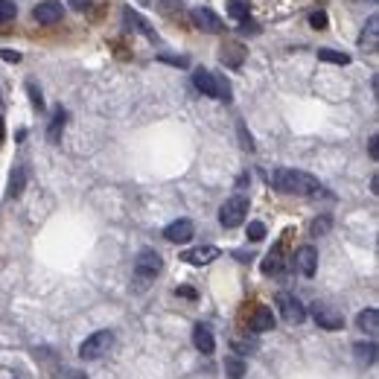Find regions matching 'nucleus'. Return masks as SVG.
I'll use <instances>...</instances> for the list:
<instances>
[{
	"label": "nucleus",
	"mask_w": 379,
	"mask_h": 379,
	"mask_svg": "<svg viewBox=\"0 0 379 379\" xmlns=\"http://www.w3.org/2000/svg\"><path fill=\"white\" fill-rule=\"evenodd\" d=\"M65 120H67V114L58 108V111L53 114L50 129H47V138H50V143H58V134H62V129H65Z\"/></svg>",
	"instance_id": "412c9836"
},
{
	"label": "nucleus",
	"mask_w": 379,
	"mask_h": 379,
	"mask_svg": "<svg viewBox=\"0 0 379 379\" xmlns=\"http://www.w3.org/2000/svg\"><path fill=\"white\" fill-rule=\"evenodd\" d=\"M193 85L199 88L204 96H216V76L210 70H204V67H199L193 73Z\"/></svg>",
	"instance_id": "4468645a"
},
{
	"label": "nucleus",
	"mask_w": 379,
	"mask_h": 379,
	"mask_svg": "<svg viewBox=\"0 0 379 379\" xmlns=\"http://www.w3.org/2000/svg\"><path fill=\"white\" fill-rule=\"evenodd\" d=\"M248 327L254 329V333H268V329L274 327V312L268 307H257L248 318Z\"/></svg>",
	"instance_id": "ddd939ff"
},
{
	"label": "nucleus",
	"mask_w": 379,
	"mask_h": 379,
	"mask_svg": "<svg viewBox=\"0 0 379 379\" xmlns=\"http://www.w3.org/2000/svg\"><path fill=\"white\" fill-rule=\"evenodd\" d=\"M27 91H30V100H32V105H35V108H39V111H44V100H41V91H39V88H35V85H32V82L27 85Z\"/></svg>",
	"instance_id": "c85d7f7f"
},
{
	"label": "nucleus",
	"mask_w": 379,
	"mask_h": 379,
	"mask_svg": "<svg viewBox=\"0 0 379 379\" xmlns=\"http://www.w3.org/2000/svg\"><path fill=\"white\" fill-rule=\"evenodd\" d=\"M280 272H283V254L277 248L263 260V274H280Z\"/></svg>",
	"instance_id": "6ab92c4d"
},
{
	"label": "nucleus",
	"mask_w": 379,
	"mask_h": 379,
	"mask_svg": "<svg viewBox=\"0 0 379 379\" xmlns=\"http://www.w3.org/2000/svg\"><path fill=\"white\" fill-rule=\"evenodd\" d=\"M219 251L216 246H199V248H190V251H181V260L190 263V266H207V263H213L219 260Z\"/></svg>",
	"instance_id": "6e6552de"
},
{
	"label": "nucleus",
	"mask_w": 379,
	"mask_h": 379,
	"mask_svg": "<svg viewBox=\"0 0 379 379\" xmlns=\"http://www.w3.org/2000/svg\"><path fill=\"white\" fill-rule=\"evenodd\" d=\"M222 62H228L230 67H239L242 65V47H237V44L225 47V50H222Z\"/></svg>",
	"instance_id": "b1692460"
},
{
	"label": "nucleus",
	"mask_w": 379,
	"mask_h": 379,
	"mask_svg": "<svg viewBox=\"0 0 379 379\" xmlns=\"http://www.w3.org/2000/svg\"><path fill=\"white\" fill-rule=\"evenodd\" d=\"M376 146H379V140H376V134H373V138L368 140V152H371V158H379V149H376Z\"/></svg>",
	"instance_id": "58836bf2"
},
{
	"label": "nucleus",
	"mask_w": 379,
	"mask_h": 379,
	"mask_svg": "<svg viewBox=\"0 0 379 379\" xmlns=\"http://www.w3.org/2000/svg\"><path fill=\"white\" fill-rule=\"evenodd\" d=\"M0 58H3V62H9V65H18V62H21V53H18V50H0Z\"/></svg>",
	"instance_id": "72a5a7b5"
},
{
	"label": "nucleus",
	"mask_w": 379,
	"mask_h": 379,
	"mask_svg": "<svg viewBox=\"0 0 379 379\" xmlns=\"http://www.w3.org/2000/svg\"><path fill=\"white\" fill-rule=\"evenodd\" d=\"M315 324L324 329H341L345 327V315L329 310V307H315Z\"/></svg>",
	"instance_id": "f8f14e48"
},
{
	"label": "nucleus",
	"mask_w": 379,
	"mask_h": 379,
	"mask_svg": "<svg viewBox=\"0 0 379 379\" xmlns=\"http://www.w3.org/2000/svg\"><path fill=\"white\" fill-rule=\"evenodd\" d=\"M239 32L242 35H257V32H260V27H257L251 18H246V21H242V27H239Z\"/></svg>",
	"instance_id": "473e14b6"
},
{
	"label": "nucleus",
	"mask_w": 379,
	"mask_h": 379,
	"mask_svg": "<svg viewBox=\"0 0 379 379\" xmlns=\"http://www.w3.org/2000/svg\"><path fill=\"white\" fill-rule=\"evenodd\" d=\"M277 310L289 324H303V318H307V307L295 295H289V292H277Z\"/></svg>",
	"instance_id": "20e7f679"
},
{
	"label": "nucleus",
	"mask_w": 379,
	"mask_h": 379,
	"mask_svg": "<svg viewBox=\"0 0 379 379\" xmlns=\"http://www.w3.org/2000/svg\"><path fill=\"white\" fill-rule=\"evenodd\" d=\"M193 23L202 32H222L225 30V21L219 18L213 9H207V6H195L193 9Z\"/></svg>",
	"instance_id": "423d86ee"
},
{
	"label": "nucleus",
	"mask_w": 379,
	"mask_h": 379,
	"mask_svg": "<svg viewBox=\"0 0 379 379\" xmlns=\"http://www.w3.org/2000/svg\"><path fill=\"white\" fill-rule=\"evenodd\" d=\"M237 131H239V140H242V146H246L248 152H254V140H251V134L246 131V126L239 123V126H237Z\"/></svg>",
	"instance_id": "7c9ffc66"
},
{
	"label": "nucleus",
	"mask_w": 379,
	"mask_h": 379,
	"mask_svg": "<svg viewBox=\"0 0 379 379\" xmlns=\"http://www.w3.org/2000/svg\"><path fill=\"white\" fill-rule=\"evenodd\" d=\"M329 225H333V219H329V216H315L312 219V237H321V234H327V230H329Z\"/></svg>",
	"instance_id": "a878e982"
},
{
	"label": "nucleus",
	"mask_w": 379,
	"mask_h": 379,
	"mask_svg": "<svg viewBox=\"0 0 379 379\" xmlns=\"http://www.w3.org/2000/svg\"><path fill=\"white\" fill-rule=\"evenodd\" d=\"M123 23H126L129 30H138V32H143L146 39H155L152 27H149V23H146V21H143V18L138 15V12H134V9H126V12H123Z\"/></svg>",
	"instance_id": "2eb2a0df"
},
{
	"label": "nucleus",
	"mask_w": 379,
	"mask_h": 379,
	"mask_svg": "<svg viewBox=\"0 0 379 379\" xmlns=\"http://www.w3.org/2000/svg\"><path fill=\"white\" fill-rule=\"evenodd\" d=\"M32 15H35V21H39V23L50 27V23H58V21H62L65 9H62V3H58V0H44V3L35 6Z\"/></svg>",
	"instance_id": "0eeeda50"
},
{
	"label": "nucleus",
	"mask_w": 379,
	"mask_h": 379,
	"mask_svg": "<svg viewBox=\"0 0 379 379\" xmlns=\"http://www.w3.org/2000/svg\"><path fill=\"white\" fill-rule=\"evenodd\" d=\"M15 15H18V6L12 0H0V23L15 21Z\"/></svg>",
	"instance_id": "393cba45"
},
{
	"label": "nucleus",
	"mask_w": 379,
	"mask_h": 379,
	"mask_svg": "<svg viewBox=\"0 0 379 379\" xmlns=\"http://www.w3.org/2000/svg\"><path fill=\"white\" fill-rule=\"evenodd\" d=\"M237 353H254V341H234Z\"/></svg>",
	"instance_id": "c9c22d12"
},
{
	"label": "nucleus",
	"mask_w": 379,
	"mask_h": 379,
	"mask_svg": "<svg viewBox=\"0 0 379 379\" xmlns=\"http://www.w3.org/2000/svg\"><path fill=\"white\" fill-rule=\"evenodd\" d=\"M228 12H230V18L246 21V18H251V3H248V0H230Z\"/></svg>",
	"instance_id": "aec40b11"
},
{
	"label": "nucleus",
	"mask_w": 379,
	"mask_h": 379,
	"mask_svg": "<svg viewBox=\"0 0 379 379\" xmlns=\"http://www.w3.org/2000/svg\"><path fill=\"white\" fill-rule=\"evenodd\" d=\"M23 181H27V173H23V166H15V169H12V181H9V195H12V199L23 193Z\"/></svg>",
	"instance_id": "5701e85b"
},
{
	"label": "nucleus",
	"mask_w": 379,
	"mask_h": 379,
	"mask_svg": "<svg viewBox=\"0 0 379 379\" xmlns=\"http://www.w3.org/2000/svg\"><path fill=\"white\" fill-rule=\"evenodd\" d=\"M376 41H379V18L373 15V18L368 21V27L362 30V39H359V44H362V47H368V50H373Z\"/></svg>",
	"instance_id": "f3484780"
},
{
	"label": "nucleus",
	"mask_w": 379,
	"mask_h": 379,
	"mask_svg": "<svg viewBox=\"0 0 379 379\" xmlns=\"http://www.w3.org/2000/svg\"><path fill=\"white\" fill-rule=\"evenodd\" d=\"M225 368H228L230 379H242V376H246V365H242V359H228Z\"/></svg>",
	"instance_id": "bb28decb"
},
{
	"label": "nucleus",
	"mask_w": 379,
	"mask_h": 379,
	"mask_svg": "<svg viewBox=\"0 0 379 379\" xmlns=\"http://www.w3.org/2000/svg\"><path fill=\"white\" fill-rule=\"evenodd\" d=\"M248 216V195H230V199L219 207V222L222 228H239Z\"/></svg>",
	"instance_id": "f03ea898"
},
{
	"label": "nucleus",
	"mask_w": 379,
	"mask_h": 379,
	"mask_svg": "<svg viewBox=\"0 0 379 379\" xmlns=\"http://www.w3.org/2000/svg\"><path fill=\"white\" fill-rule=\"evenodd\" d=\"M318 58H321V62H329V65H350V56H347V53L327 50V47H321V50H318Z\"/></svg>",
	"instance_id": "4be33fe9"
},
{
	"label": "nucleus",
	"mask_w": 379,
	"mask_h": 379,
	"mask_svg": "<svg viewBox=\"0 0 379 379\" xmlns=\"http://www.w3.org/2000/svg\"><path fill=\"white\" fill-rule=\"evenodd\" d=\"M91 6V0H70V9H79V12H85Z\"/></svg>",
	"instance_id": "4c0bfd02"
},
{
	"label": "nucleus",
	"mask_w": 379,
	"mask_h": 379,
	"mask_svg": "<svg viewBox=\"0 0 379 379\" xmlns=\"http://www.w3.org/2000/svg\"><path fill=\"white\" fill-rule=\"evenodd\" d=\"M193 345H195V350L199 353H213L216 350V338H213V329L207 327V324H195L193 327Z\"/></svg>",
	"instance_id": "9d476101"
},
{
	"label": "nucleus",
	"mask_w": 379,
	"mask_h": 379,
	"mask_svg": "<svg viewBox=\"0 0 379 379\" xmlns=\"http://www.w3.org/2000/svg\"><path fill=\"white\" fill-rule=\"evenodd\" d=\"M353 353H356V359L362 365H373L376 362V345H373V341H359V345L353 347Z\"/></svg>",
	"instance_id": "a211bd4d"
},
{
	"label": "nucleus",
	"mask_w": 379,
	"mask_h": 379,
	"mask_svg": "<svg viewBox=\"0 0 379 379\" xmlns=\"http://www.w3.org/2000/svg\"><path fill=\"white\" fill-rule=\"evenodd\" d=\"M272 184H274V190L289 193V195H318L321 193L318 178H312L310 173H301V169H277L272 175Z\"/></svg>",
	"instance_id": "f257e3e1"
},
{
	"label": "nucleus",
	"mask_w": 379,
	"mask_h": 379,
	"mask_svg": "<svg viewBox=\"0 0 379 379\" xmlns=\"http://www.w3.org/2000/svg\"><path fill=\"white\" fill-rule=\"evenodd\" d=\"M178 295L187 298V301H193V298H195V289H193V286H178Z\"/></svg>",
	"instance_id": "e433bc0d"
},
{
	"label": "nucleus",
	"mask_w": 379,
	"mask_h": 379,
	"mask_svg": "<svg viewBox=\"0 0 379 379\" xmlns=\"http://www.w3.org/2000/svg\"><path fill=\"white\" fill-rule=\"evenodd\" d=\"M161 62L178 65V67H187V65H190V58H187V56H161Z\"/></svg>",
	"instance_id": "2f4dec72"
},
{
	"label": "nucleus",
	"mask_w": 379,
	"mask_h": 379,
	"mask_svg": "<svg viewBox=\"0 0 379 379\" xmlns=\"http://www.w3.org/2000/svg\"><path fill=\"white\" fill-rule=\"evenodd\" d=\"M111 345H114V333H111V329H100V333H94V336H88V338L82 341V347H79V356H82L85 362L102 359Z\"/></svg>",
	"instance_id": "7ed1b4c3"
},
{
	"label": "nucleus",
	"mask_w": 379,
	"mask_h": 379,
	"mask_svg": "<svg viewBox=\"0 0 379 379\" xmlns=\"http://www.w3.org/2000/svg\"><path fill=\"white\" fill-rule=\"evenodd\" d=\"M158 3H161V9L166 12V15H175V9H181L178 0H158Z\"/></svg>",
	"instance_id": "f704fd0d"
},
{
	"label": "nucleus",
	"mask_w": 379,
	"mask_h": 379,
	"mask_svg": "<svg viewBox=\"0 0 379 379\" xmlns=\"http://www.w3.org/2000/svg\"><path fill=\"white\" fill-rule=\"evenodd\" d=\"M193 234H195V228H193L190 219H175V222L166 225V230H164V237L169 242H190Z\"/></svg>",
	"instance_id": "9b49d317"
},
{
	"label": "nucleus",
	"mask_w": 379,
	"mask_h": 379,
	"mask_svg": "<svg viewBox=\"0 0 379 379\" xmlns=\"http://www.w3.org/2000/svg\"><path fill=\"white\" fill-rule=\"evenodd\" d=\"M295 266H298V272L303 277H312L318 272V251L312 246H301L295 251Z\"/></svg>",
	"instance_id": "1a4fd4ad"
},
{
	"label": "nucleus",
	"mask_w": 379,
	"mask_h": 379,
	"mask_svg": "<svg viewBox=\"0 0 379 379\" xmlns=\"http://www.w3.org/2000/svg\"><path fill=\"white\" fill-rule=\"evenodd\" d=\"M73 379H88V376H85V373H73Z\"/></svg>",
	"instance_id": "ea45409f"
},
{
	"label": "nucleus",
	"mask_w": 379,
	"mask_h": 379,
	"mask_svg": "<svg viewBox=\"0 0 379 379\" xmlns=\"http://www.w3.org/2000/svg\"><path fill=\"white\" fill-rule=\"evenodd\" d=\"M161 268H164V260H161V254L158 251H140L138 260H134V274H138L140 280L158 277L161 274Z\"/></svg>",
	"instance_id": "39448f33"
},
{
	"label": "nucleus",
	"mask_w": 379,
	"mask_h": 379,
	"mask_svg": "<svg viewBox=\"0 0 379 379\" xmlns=\"http://www.w3.org/2000/svg\"><path fill=\"white\" fill-rule=\"evenodd\" d=\"M0 140H3V120H0Z\"/></svg>",
	"instance_id": "a19ab883"
},
{
	"label": "nucleus",
	"mask_w": 379,
	"mask_h": 379,
	"mask_svg": "<svg viewBox=\"0 0 379 379\" xmlns=\"http://www.w3.org/2000/svg\"><path fill=\"white\" fill-rule=\"evenodd\" d=\"M248 239H251V242L266 239V225H263V222H251V225H248Z\"/></svg>",
	"instance_id": "cd10ccee"
},
{
	"label": "nucleus",
	"mask_w": 379,
	"mask_h": 379,
	"mask_svg": "<svg viewBox=\"0 0 379 379\" xmlns=\"http://www.w3.org/2000/svg\"><path fill=\"white\" fill-rule=\"evenodd\" d=\"M310 23H312L315 30H324V27H327V15H324L321 9H318V12H312V15H310Z\"/></svg>",
	"instance_id": "c756f323"
},
{
	"label": "nucleus",
	"mask_w": 379,
	"mask_h": 379,
	"mask_svg": "<svg viewBox=\"0 0 379 379\" xmlns=\"http://www.w3.org/2000/svg\"><path fill=\"white\" fill-rule=\"evenodd\" d=\"M356 324L359 329H365L368 336H376V329H379V312L371 307V310H362L359 318H356Z\"/></svg>",
	"instance_id": "dca6fc26"
}]
</instances>
